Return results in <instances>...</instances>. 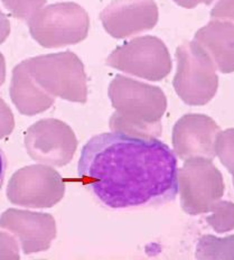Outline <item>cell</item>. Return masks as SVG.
<instances>
[{
  "label": "cell",
  "mask_w": 234,
  "mask_h": 260,
  "mask_svg": "<svg viewBox=\"0 0 234 260\" xmlns=\"http://www.w3.org/2000/svg\"><path fill=\"white\" fill-rule=\"evenodd\" d=\"M65 183L59 173L50 165L23 167L10 177L7 198L19 207L47 209L64 197Z\"/></svg>",
  "instance_id": "obj_8"
},
{
  "label": "cell",
  "mask_w": 234,
  "mask_h": 260,
  "mask_svg": "<svg viewBox=\"0 0 234 260\" xmlns=\"http://www.w3.org/2000/svg\"><path fill=\"white\" fill-rule=\"evenodd\" d=\"M108 93L116 109L109 121L111 132L146 138L160 136L161 118L167 109L160 88L118 74Z\"/></svg>",
  "instance_id": "obj_2"
},
{
  "label": "cell",
  "mask_w": 234,
  "mask_h": 260,
  "mask_svg": "<svg viewBox=\"0 0 234 260\" xmlns=\"http://www.w3.org/2000/svg\"><path fill=\"white\" fill-rule=\"evenodd\" d=\"M23 62L36 82L54 98L78 104L88 100L84 65L73 52L46 54Z\"/></svg>",
  "instance_id": "obj_3"
},
{
  "label": "cell",
  "mask_w": 234,
  "mask_h": 260,
  "mask_svg": "<svg viewBox=\"0 0 234 260\" xmlns=\"http://www.w3.org/2000/svg\"><path fill=\"white\" fill-rule=\"evenodd\" d=\"M10 34V21L8 17L0 10V44L8 39Z\"/></svg>",
  "instance_id": "obj_22"
},
{
  "label": "cell",
  "mask_w": 234,
  "mask_h": 260,
  "mask_svg": "<svg viewBox=\"0 0 234 260\" xmlns=\"http://www.w3.org/2000/svg\"><path fill=\"white\" fill-rule=\"evenodd\" d=\"M176 58L173 85L177 95L189 106L209 104L217 92L219 77L208 53L197 43L186 41L177 47Z\"/></svg>",
  "instance_id": "obj_5"
},
{
  "label": "cell",
  "mask_w": 234,
  "mask_h": 260,
  "mask_svg": "<svg viewBox=\"0 0 234 260\" xmlns=\"http://www.w3.org/2000/svg\"><path fill=\"white\" fill-rule=\"evenodd\" d=\"M4 6L15 18L28 21L37 12H40L47 0H2Z\"/></svg>",
  "instance_id": "obj_18"
},
{
  "label": "cell",
  "mask_w": 234,
  "mask_h": 260,
  "mask_svg": "<svg viewBox=\"0 0 234 260\" xmlns=\"http://www.w3.org/2000/svg\"><path fill=\"white\" fill-rule=\"evenodd\" d=\"M211 215L206 216V222L217 234L232 231L234 229V203L230 201L215 202L210 210Z\"/></svg>",
  "instance_id": "obj_16"
},
{
  "label": "cell",
  "mask_w": 234,
  "mask_h": 260,
  "mask_svg": "<svg viewBox=\"0 0 234 260\" xmlns=\"http://www.w3.org/2000/svg\"><path fill=\"white\" fill-rule=\"evenodd\" d=\"M221 132L211 117L188 113L175 123L173 129V146L175 154L184 160L215 157V140Z\"/></svg>",
  "instance_id": "obj_11"
},
{
  "label": "cell",
  "mask_w": 234,
  "mask_h": 260,
  "mask_svg": "<svg viewBox=\"0 0 234 260\" xmlns=\"http://www.w3.org/2000/svg\"><path fill=\"white\" fill-rule=\"evenodd\" d=\"M213 19L227 20L234 24V0H220L211 12Z\"/></svg>",
  "instance_id": "obj_21"
},
{
  "label": "cell",
  "mask_w": 234,
  "mask_h": 260,
  "mask_svg": "<svg viewBox=\"0 0 234 260\" xmlns=\"http://www.w3.org/2000/svg\"><path fill=\"white\" fill-rule=\"evenodd\" d=\"M0 228L17 238L25 254L46 251L56 237V222L48 213L8 209L0 215Z\"/></svg>",
  "instance_id": "obj_12"
},
{
  "label": "cell",
  "mask_w": 234,
  "mask_h": 260,
  "mask_svg": "<svg viewBox=\"0 0 234 260\" xmlns=\"http://www.w3.org/2000/svg\"><path fill=\"white\" fill-rule=\"evenodd\" d=\"M9 94L17 110L25 116L45 112L55 102L54 96L47 93L31 77L24 62L16 65L13 70Z\"/></svg>",
  "instance_id": "obj_14"
},
{
  "label": "cell",
  "mask_w": 234,
  "mask_h": 260,
  "mask_svg": "<svg viewBox=\"0 0 234 260\" xmlns=\"http://www.w3.org/2000/svg\"><path fill=\"white\" fill-rule=\"evenodd\" d=\"M5 80H6V61L0 52V86L5 83Z\"/></svg>",
  "instance_id": "obj_25"
},
{
  "label": "cell",
  "mask_w": 234,
  "mask_h": 260,
  "mask_svg": "<svg viewBox=\"0 0 234 260\" xmlns=\"http://www.w3.org/2000/svg\"><path fill=\"white\" fill-rule=\"evenodd\" d=\"M6 170H7V159L3 149L0 148V189L3 187L5 175H6Z\"/></svg>",
  "instance_id": "obj_24"
},
{
  "label": "cell",
  "mask_w": 234,
  "mask_h": 260,
  "mask_svg": "<svg viewBox=\"0 0 234 260\" xmlns=\"http://www.w3.org/2000/svg\"><path fill=\"white\" fill-rule=\"evenodd\" d=\"M158 17L154 0H113L100 14L103 28L118 40L152 29Z\"/></svg>",
  "instance_id": "obj_10"
},
{
  "label": "cell",
  "mask_w": 234,
  "mask_h": 260,
  "mask_svg": "<svg viewBox=\"0 0 234 260\" xmlns=\"http://www.w3.org/2000/svg\"><path fill=\"white\" fill-rule=\"evenodd\" d=\"M15 128L14 113L8 105L0 98V139L8 137Z\"/></svg>",
  "instance_id": "obj_19"
},
{
  "label": "cell",
  "mask_w": 234,
  "mask_h": 260,
  "mask_svg": "<svg viewBox=\"0 0 234 260\" xmlns=\"http://www.w3.org/2000/svg\"><path fill=\"white\" fill-rule=\"evenodd\" d=\"M19 258L17 242L13 237L5 234V232H0V259L18 260Z\"/></svg>",
  "instance_id": "obj_20"
},
{
  "label": "cell",
  "mask_w": 234,
  "mask_h": 260,
  "mask_svg": "<svg viewBox=\"0 0 234 260\" xmlns=\"http://www.w3.org/2000/svg\"><path fill=\"white\" fill-rule=\"evenodd\" d=\"M174 3H176L178 6H181L183 8H187V9H192L195 8L200 4L204 5H210L214 2V0H173Z\"/></svg>",
  "instance_id": "obj_23"
},
{
  "label": "cell",
  "mask_w": 234,
  "mask_h": 260,
  "mask_svg": "<svg viewBox=\"0 0 234 260\" xmlns=\"http://www.w3.org/2000/svg\"><path fill=\"white\" fill-rule=\"evenodd\" d=\"M197 259H234V235L216 238L206 235L199 238L196 246Z\"/></svg>",
  "instance_id": "obj_15"
},
{
  "label": "cell",
  "mask_w": 234,
  "mask_h": 260,
  "mask_svg": "<svg viewBox=\"0 0 234 260\" xmlns=\"http://www.w3.org/2000/svg\"><path fill=\"white\" fill-rule=\"evenodd\" d=\"M108 67L148 81H161L172 71L165 43L155 36H141L117 47L106 61Z\"/></svg>",
  "instance_id": "obj_6"
},
{
  "label": "cell",
  "mask_w": 234,
  "mask_h": 260,
  "mask_svg": "<svg viewBox=\"0 0 234 260\" xmlns=\"http://www.w3.org/2000/svg\"><path fill=\"white\" fill-rule=\"evenodd\" d=\"M224 188L221 172L211 159H187L178 171L182 209L190 215L209 213L212 205L222 199Z\"/></svg>",
  "instance_id": "obj_7"
},
{
  "label": "cell",
  "mask_w": 234,
  "mask_h": 260,
  "mask_svg": "<svg viewBox=\"0 0 234 260\" xmlns=\"http://www.w3.org/2000/svg\"><path fill=\"white\" fill-rule=\"evenodd\" d=\"M29 32L45 48L74 45L86 39L90 18L75 3H57L42 8L27 21Z\"/></svg>",
  "instance_id": "obj_4"
},
{
  "label": "cell",
  "mask_w": 234,
  "mask_h": 260,
  "mask_svg": "<svg viewBox=\"0 0 234 260\" xmlns=\"http://www.w3.org/2000/svg\"><path fill=\"white\" fill-rule=\"evenodd\" d=\"M30 158L50 166L62 167L73 159L78 148L73 129L58 119H43L27 129L24 137Z\"/></svg>",
  "instance_id": "obj_9"
},
{
  "label": "cell",
  "mask_w": 234,
  "mask_h": 260,
  "mask_svg": "<svg viewBox=\"0 0 234 260\" xmlns=\"http://www.w3.org/2000/svg\"><path fill=\"white\" fill-rule=\"evenodd\" d=\"M233 185H234V177H233Z\"/></svg>",
  "instance_id": "obj_26"
},
{
  "label": "cell",
  "mask_w": 234,
  "mask_h": 260,
  "mask_svg": "<svg viewBox=\"0 0 234 260\" xmlns=\"http://www.w3.org/2000/svg\"><path fill=\"white\" fill-rule=\"evenodd\" d=\"M215 155L234 177V128L220 132L217 135Z\"/></svg>",
  "instance_id": "obj_17"
},
{
  "label": "cell",
  "mask_w": 234,
  "mask_h": 260,
  "mask_svg": "<svg viewBox=\"0 0 234 260\" xmlns=\"http://www.w3.org/2000/svg\"><path fill=\"white\" fill-rule=\"evenodd\" d=\"M194 42L208 53L216 70L222 73L234 72V24L213 19L198 29Z\"/></svg>",
  "instance_id": "obj_13"
},
{
  "label": "cell",
  "mask_w": 234,
  "mask_h": 260,
  "mask_svg": "<svg viewBox=\"0 0 234 260\" xmlns=\"http://www.w3.org/2000/svg\"><path fill=\"white\" fill-rule=\"evenodd\" d=\"M78 173L110 209L165 204L178 193L175 153L157 138L113 132L96 135L81 151Z\"/></svg>",
  "instance_id": "obj_1"
}]
</instances>
